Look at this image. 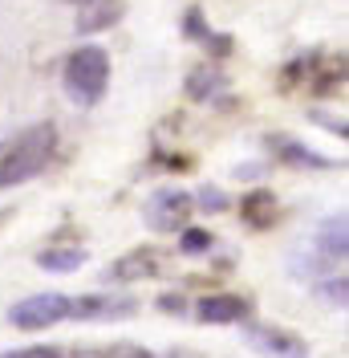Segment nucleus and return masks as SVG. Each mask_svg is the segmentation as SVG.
Returning <instances> with one entry per match:
<instances>
[{"instance_id": "1", "label": "nucleus", "mask_w": 349, "mask_h": 358, "mask_svg": "<svg viewBox=\"0 0 349 358\" xmlns=\"http://www.w3.org/2000/svg\"><path fill=\"white\" fill-rule=\"evenodd\" d=\"M57 151V127L53 122H37L29 127L21 138L8 143V151L0 155V187H17L24 179L41 176L49 167V159Z\"/></svg>"}, {"instance_id": "2", "label": "nucleus", "mask_w": 349, "mask_h": 358, "mask_svg": "<svg viewBox=\"0 0 349 358\" xmlns=\"http://www.w3.org/2000/svg\"><path fill=\"white\" fill-rule=\"evenodd\" d=\"M110 86V53L98 45H82L66 57V94L77 106H94Z\"/></svg>"}, {"instance_id": "3", "label": "nucleus", "mask_w": 349, "mask_h": 358, "mask_svg": "<svg viewBox=\"0 0 349 358\" xmlns=\"http://www.w3.org/2000/svg\"><path fill=\"white\" fill-rule=\"evenodd\" d=\"M61 317H73V297L66 293H33L8 310V322L17 330H45V326H57Z\"/></svg>"}, {"instance_id": "4", "label": "nucleus", "mask_w": 349, "mask_h": 358, "mask_svg": "<svg viewBox=\"0 0 349 358\" xmlns=\"http://www.w3.org/2000/svg\"><path fill=\"white\" fill-rule=\"evenodd\" d=\"M191 208L195 200L187 196V192H179V187H158L147 208H142V216L151 224L154 232H171V228H183V224L191 220Z\"/></svg>"}, {"instance_id": "5", "label": "nucleus", "mask_w": 349, "mask_h": 358, "mask_svg": "<svg viewBox=\"0 0 349 358\" xmlns=\"http://www.w3.org/2000/svg\"><path fill=\"white\" fill-rule=\"evenodd\" d=\"M134 297H110V293H86L73 297V322H106V317H131Z\"/></svg>"}, {"instance_id": "6", "label": "nucleus", "mask_w": 349, "mask_h": 358, "mask_svg": "<svg viewBox=\"0 0 349 358\" xmlns=\"http://www.w3.org/2000/svg\"><path fill=\"white\" fill-rule=\"evenodd\" d=\"M268 151L281 159V163H288V167H301V171H325V167H333V159L317 155L313 147H305L292 134H268Z\"/></svg>"}, {"instance_id": "7", "label": "nucleus", "mask_w": 349, "mask_h": 358, "mask_svg": "<svg viewBox=\"0 0 349 358\" xmlns=\"http://www.w3.org/2000/svg\"><path fill=\"white\" fill-rule=\"evenodd\" d=\"M199 322H211V326H236L248 317V301L236 297V293H207V297H199Z\"/></svg>"}, {"instance_id": "8", "label": "nucleus", "mask_w": 349, "mask_h": 358, "mask_svg": "<svg viewBox=\"0 0 349 358\" xmlns=\"http://www.w3.org/2000/svg\"><path fill=\"white\" fill-rule=\"evenodd\" d=\"M248 342L260 346L264 355H272V358H309V346L301 338L272 330V326H248Z\"/></svg>"}, {"instance_id": "9", "label": "nucleus", "mask_w": 349, "mask_h": 358, "mask_svg": "<svg viewBox=\"0 0 349 358\" xmlns=\"http://www.w3.org/2000/svg\"><path fill=\"white\" fill-rule=\"evenodd\" d=\"M240 216L248 228H272V224L281 220V203H276V196L272 192H248L240 203Z\"/></svg>"}, {"instance_id": "10", "label": "nucleus", "mask_w": 349, "mask_h": 358, "mask_svg": "<svg viewBox=\"0 0 349 358\" xmlns=\"http://www.w3.org/2000/svg\"><path fill=\"white\" fill-rule=\"evenodd\" d=\"M118 17H122V0H89L82 4L77 33H102L110 24H118Z\"/></svg>"}, {"instance_id": "11", "label": "nucleus", "mask_w": 349, "mask_h": 358, "mask_svg": "<svg viewBox=\"0 0 349 358\" xmlns=\"http://www.w3.org/2000/svg\"><path fill=\"white\" fill-rule=\"evenodd\" d=\"M317 248L321 257H333V261H346L349 252V228H346V216H329L321 228H317Z\"/></svg>"}, {"instance_id": "12", "label": "nucleus", "mask_w": 349, "mask_h": 358, "mask_svg": "<svg viewBox=\"0 0 349 358\" xmlns=\"http://www.w3.org/2000/svg\"><path fill=\"white\" fill-rule=\"evenodd\" d=\"M151 273H158V252L154 248H138V252L122 257L118 265L110 268L114 281H138V277H151Z\"/></svg>"}, {"instance_id": "13", "label": "nucleus", "mask_w": 349, "mask_h": 358, "mask_svg": "<svg viewBox=\"0 0 349 358\" xmlns=\"http://www.w3.org/2000/svg\"><path fill=\"white\" fill-rule=\"evenodd\" d=\"M37 265L45 273H77L86 265V248H45L37 257Z\"/></svg>"}, {"instance_id": "14", "label": "nucleus", "mask_w": 349, "mask_h": 358, "mask_svg": "<svg viewBox=\"0 0 349 358\" xmlns=\"http://www.w3.org/2000/svg\"><path fill=\"white\" fill-rule=\"evenodd\" d=\"M187 90H191V98H207L211 90H219V73L216 69H199L187 78Z\"/></svg>"}, {"instance_id": "15", "label": "nucleus", "mask_w": 349, "mask_h": 358, "mask_svg": "<svg viewBox=\"0 0 349 358\" xmlns=\"http://www.w3.org/2000/svg\"><path fill=\"white\" fill-rule=\"evenodd\" d=\"M216 241H211V232H203V228H187L183 236H179V248L183 252H203V248H211Z\"/></svg>"}, {"instance_id": "16", "label": "nucleus", "mask_w": 349, "mask_h": 358, "mask_svg": "<svg viewBox=\"0 0 349 358\" xmlns=\"http://www.w3.org/2000/svg\"><path fill=\"white\" fill-rule=\"evenodd\" d=\"M0 358H66L61 346H24V350H8Z\"/></svg>"}, {"instance_id": "17", "label": "nucleus", "mask_w": 349, "mask_h": 358, "mask_svg": "<svg viewBox=\"0 0 349 358\" xmlns=\"http://www.w3.org/2000/svg\"><path fill=\"white\" fill-rule=\"evenodd\" d=\"M102 358H151V350H142V346H131V342H122V346H110Z\"/></svg>"}, {"instance_id": "18", "label": "nucleus", "mask_w": 349, "mask_h": 358, "mask_svg": "<svg viewBox=\"0 0 349 358\" xmlns=\"http://www.w3.org/2000/svg\"><path fill=\"white\" fill-rule=\"evenodd\" d=\"M321 293H329V297H333L337 306H346V277H333V281H329V285H325Z\"/></svg>"}, {"instance_id": "19", "label": "nucleus", "mask_w": 349, "mask_h": 358, "mask_svg": "<svg viewBox=\"0 0 349 358\" xmlns=\"http://www.w3.org/2000/svg\"><path fill=\"white\" fill-rule=\"evenodd\" d=\"M203 203H207V208H219V203H223V196H219V192H203Z\"/></svg>"}, {"instance_id": "20", "label": "nucleus", "mask_w": 349, "mask_h": 358, "mask_svg": "<svg viewBox=\"0 0 349 358\" xmlns=\"http://www.w3.org/2000/svg\"><path fill=\"white\" fill-rule=\"evenodd\" d=\"M73 4H89V0H73Z\"/></svg>"}]
</instances>
